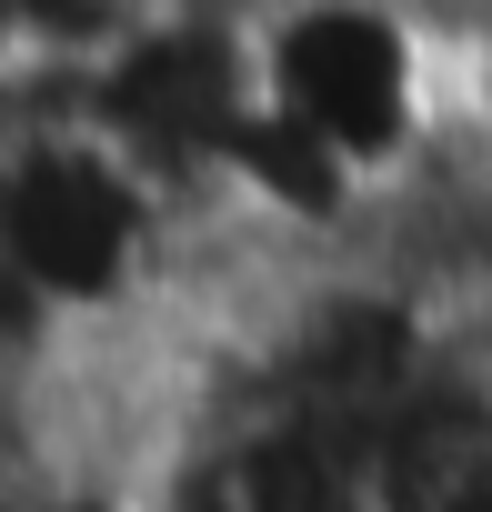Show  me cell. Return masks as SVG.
I'll return each mask as SVG.
<instances>
[{
	"instance_id": "3",
	"label": "cell",
	"mask_w": 492,
	"mask_h": 512,
	"mask_svg": "<svg viewBox=\"0 0 492 512\" xmlns=\"http://www.w3.org/2000/svg\"><path fill=\"white\" fill-rule=\"evenodd\" d=\"M272 0H131V21H211V31H252Z\"/></svg>"
},
{
	"instance_id": "1",
	"label": "cell",
	"mask_w": 492,
	"mask_h": 512,
	"mask_svg": "<svg viewBox=\"0 0 492 512\" xmlns=\"http://www.w3.org/2000/svg\"><path fill=\"white\" fill-rule=\"evenodd\" d=\"M0 251L31 272V292L71 322H141L171 251V191L81 111L0 131Z\"/></svg>"
},
{
	"instance_id": "2",
	"label": "cell",
	"mask_w": 492,
	"mask_h": 512,
	"mask_svg": "<svg viewBox=\"0 0 492 512\" xmlns=\"http://www.w3.org/2000/svg\"><path fill=\"white\" fill-rule=\"evenodd\" d=\"M252 101L372 181L452 101V51L412 0H272L252 21Z\"/></svg>"
}]
</instances>
